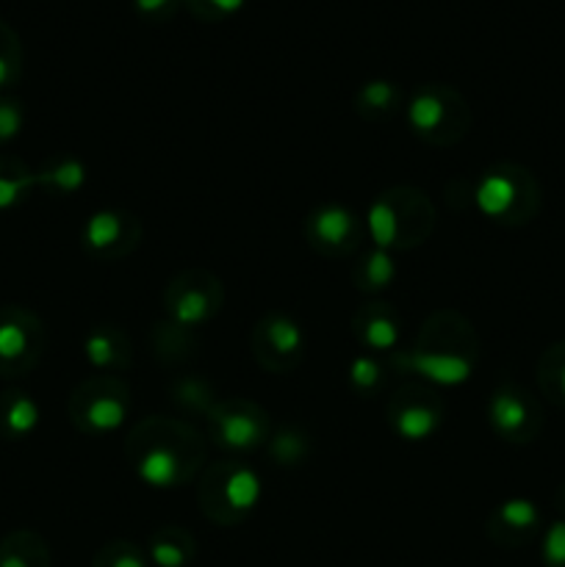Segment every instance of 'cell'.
<instances>
[{
  "label": "cell",
  "instance_id": "cell-2",
  "mask_svg": "<svg viewBox=\"0 0 565 567\" xmlns=\"http://www.w3.org/2000/svg\"><path fill=\"white\" fill-rule=\"evenodd\" d=\"M480 363V336L458 310H435L421 324L408 352H393L391 365L415 374L432 388H458L474 377Z\"/></svg>",
  "mask_w": 565,
  "mask_h": 567
},
{
  "label": "cell",
  "instance_id": "cell-3",
  "mask_svg": "<svg viewBox=\"0 0 565 567\" xmlns=\"http://www.w3.org/2000/svg\"><path fill=\"white\" fill-rule=\"evenodd\" d=\"M366 233L371 236V247L388 252H408L421 247L432 236L438 225L435 205L421 188L393 186L374 197L366 210Z\"/></svg>",
  "mask_w": 565,
  "mask_h": 567
},
{
  "label": "cell",
  "instance_id": "cell-16",
  "mask_svg": "<svg viewBox=\"0 0 565 567\" xmlns=\"http://www.w3.org/2000/svg\"><path fill=\"white\" fill-rule=\"evenodd\" d=\"M543 515L532 498L513 496L491 509L485 520L487 540L499 548H521L541 535Z\"/></svg>",
  "mask_w": 565,
  "mask_h": 567
},
{
  "label": "cell",
  "instance_id": "cell-32",
  "mask_svg": "<svg viewBox=\"0 0 565 567\" xmlns=\"http://www.w3.org/2000/svg\"><path fill=\"white\" fill-rule=\"evenodd\" d=\"M247 0H183V9L199 22H222L238 14Z\"/></svg>",
  "mask_w": 565,
  "mask_h": 567
},
{
  "label": "cell",
  "instance_id": "cell-7",
  "mask_svg": "<svg viewBox=\"0 0 565 567\" xmlns=\"http://www.w3.org/2000/svg\"><path fill=\"white\" fill-rule=\"evenodd\" d=\"M131 404V385L122 374H92L70 393L66 413L78 432L100 437L127 424Z\"/></svg>",
  "mask_w": 565,
  "mask_h": 567
},
{
  "label": "cell",
  "instance_id": "cell-27",
  "mask_svg": "<svg viewBox=\"0 0 565 567\" xmlns=\"http://www.w3.org/2000/svg\"><path fill=\"white\" fill-rule=\"evenodd\" d=\"M266 449H269V457L277 465H286V468L302 465L310 457L308 435L302 430H297V426H282V430L271 432Z\"/></svg>",
  "mask_w": 565,
  "mask_h": 567
},
{
  "label": "cell",
  "instance_id": "cell-11",
  "mask_svg": "<svg viewBox=\"0 0 565 567\" xmlns=\"http://www.w3.org/2000/svg\"><path fill=\"white\" fill-rule=\"evenodd\" d=\"M388 426L404 443H424L438 435L443 424L441 393L427 382H408L388 399Z\"/></svg>",
  "mask_w": 565,
  "mask_h": 567
},
{
  "label": "cell",
  "instance_id": "cell-31",
  "mask_svg": "<svg viewBox=\"0 0 565 567\" xmlns=\"http://www.w3.org/2000/svg\"><path fill=\"white\" fill-rule=\"evenodd\" d=\"M172 393H175V402L181 404L183 410H188V413L208 415L210 408L219 402V399L214 396V391L199 380H181L172 388Z\"/></svg>",
  "mask_w": 565,
  "mask_h": 567
},
{
  "label": "cell",
  "instance_id": "cell-4",
  "mask_svg": "<svg viewBox=\"0 0 565 567\" xmlns=\"http://www.w3.org/2000/svg\"><path fill=\"white\" fill-rule=\"evenodd\" d=\"M264 498V482L249 463L242 460H219L205 465L197 476V504L199 513L216 526L244 524L258 509Z\"/></svg>",
  "mask_w": 565,
  "mask_h": 567
},
{
  "label": "cell",
  "instance_id": "cell-14",
  "mask_svg": "<svg viewBox=\"0 0 565 567\" xmlns=\"http://www.w3.org/2000/svg\"><path fill=\"white\" fill-rule=\"evenodd\" d=\"M138 241H142V221L127 210L100 208L89 214L81 227L83 252L100 264L127 258L131 252H136Z\"/></svg>",
  "mask_w": 565,
  "mask_h": 567
},
{
  "label": "cell",
  "instance_id": "cell-15",
  "mask_svg": "<svg viewBox=\"0 0 565 567\" xmlns=\"http://www.w3.org/2000/svg\"><path fill=\"white\" fill-rule=\"evenodd\" d=\"M44 347V327L28 308H0V374L17 377L39 363Z\"/></svg>",
  "mask_w": 565,
  "mask_h": 567
},
{
  "label": "cell",
  "instance_id": "cell-22",
  "mask_svg": "<svg viewBox=\"0 0 565 567\" xmlns=\"http://www.w3.org/2000/svg\"><path fill=\"white\" fill-rule=\"evenodd\" d=\"M39 404L28 393L9 391L0 396V435L9 441H22L39 426Z\"/></svg>",
  "mask_w": 565,
  "mask_h": 567
},
{
  "label": "cell",
  "instance_id": "cell-34",
  "mask_svg": "<svg viewBox=\"0 0 565 567\" xmlns=\"http://www.w3.org/2000/svg\"><path fill=\"white\" fill-rule=\"evenodd\" d=\"M22 122H25L22 105L11 97H0V144H6V142H11V138L20 136Z\"/></svg>",
  "mask_w": 565,
  "mask_h": 567
},
{
  "label": "cell",
  "instance_id": "cell-1",
  "mask_svg": "<svg viewBox=\"0 0 565 567\" xmlns=\"http://www.w3.org/2000/svg\"><path fill=\"white\" fill-rule=\"evenodd\" d=\"M125 457L133 476L153 491H175L208 465V443L186 419L150 415L127 430Z\"/></svg>",
  "mask_w": 565,
  "mask_h": 567
},
{
  "label": "cell",
  "instance_id": "cell-21",
  "mask_svg": "<svg viewBox=\"0 0 565 567\" xmlns=\"http://www.w3.org/2000/svg\"><path fill=\"white\" fill-rule=\"evenodd\" d=\"M349 275H352V282L358 291L382 293L397 280V260H393V252H388V249L371 247L355 260Z\"/></svg>",
  "mask_w": 565,
  "mask_h": 567
},
{
  "label": "cell",
  "instance_id": "cell-17",
  "mask_svg": "<svg viewBox=\"0 0 565 567\" xmlns=\"http://www.w3.org/2000/svg\"><path fill=\"white\" fill-rule=\"evenodd\" d=\"M402 336L397 310L386 302L360 305L352 316V338L366 354H393Z\"/></svg>",
  "mask_w": 565,
  "mask_h": 567
},
{
  "label": "cell",
  "instance_id": "cell-35",
  "mask_svg": "<svg viewBox=\"0 0 565 567\" xmlns=\"http://www.w3.org/2000/svg\"><path fill=\"white\" fill-rule=\"evenodd\" d=\"M133 9L150 22H166L183 9V0H133Z\"/></svg>",
  "mask_w": 565,
  "mask_h": 567
},
{
  "label": "cell",
  "instance_id": "cell-28",
  "mask_svg": "<svg viewBox=\"0 0 565 567\" xmlns=\"http://www.w3.org/2000/svg\"><path fill=\"white\" fill-rule=\"evenodd\" d=\"M347 382L358 396H374L382 388V382H386V369H382V363L374 354L360 352L349 360Z\"/></svg>",
  "mask_w": 565,
  "mask_h": 567
},
{
  "label": "cell",
  "instance_id": "cell-24",
  "mask_svg": "<svg viewBox=\"0 0 565 567\" xmlns=\"http://www.w3.org/2000/svg\"><path fill=\"white\" fill-rule=\"evenodd\" d=\"M537 385L552 404L565 413V341L552 343L537 360Z\"/></svg>",
  "mask_w": 565,
  "mask_h": 567
},
{
  "label": "cell",
  "instance_id": "cell-33",
  "mask_svg": "<svg viewBox=\"0 0 565 567\" xmlns=\"http://www.w3.org/2000/svg\"><path fill=\"white\" fill-rule=\"evenodd\" d=\"M541 557L546 567H565V518L554 520L541 540Z\"/></svg>",
  "mask_w": 565,
  "mask_h": 567
},
{
  "label": "cell",
  "instance_id": "cell-6",
  "mask_svg": "<svg viewBox=\"0 0 565 567\" xmlns=\"http://www.w3.org/2000/svg\"><path fill=\"white\" fill-rule=\"evenodd\" d=\"M404 120L430 147H454L471 131V105L463 94L446 83H424L404 103Z\"/></svg>",
  "mask_w": 565,
  "mask_h": 567
},
{
  "label": "cell",
  "instance_id": "cell-25",
  "mask_svg": "<svg viewBox=\"0 0 565 567\" xmlns=\"http://www.w3.org/2000/svg\"><path fill=\"white\" fill-rule=\"evenodd\" d=\"M37 183L53 194H75L86 183V166L78 158H55L37 172Z\"/></svg>",
  "mask_w": 565,
  "mask_h": 567
},
{
  "label": "cell",
  "instance_id": "cell-18",
  "mask_svg": "<svg viewBox=\"0 0 565 567\" xmlns=\"http://www.w3.org/2000/svg\"><path fill=\"white\" fill-rule=\"evenodd\" d=\"M83 358L97 374H122L133 363V343L116 324H97L83 336Z\"/></svg>",
  "mask_w": 565,
  "mask_h": 567
},
{
  "label": "cell",
  "instance_id": "cell-13",
  "mask_svg": "<svg viewBox=\"0 0 565 567\" xmlns=\"http://www.w3.org/2000/svg\"><path fill=\"white\" fill-rule=\"evenodd\" d=\"M305 244L321 258H349L363 241L366 221L341 203H325L305 216Z\"/></svg>",
  "mask_w": 565,
  "mask_h": 567
},
{
  "label": "cell",
  "instance_id": "cell-5",
  "mask_svg": "<svg viewBox=\"0 0 565 567\" xmlns=\"http://www.w3.org/2000/svg\"><path fill=\"white\" fill-rule=\"evenodd\" d=\"M476 210L487 221L502 227H524L541 214V183L535 181L526 166L513 164V161H499L487 166L474 183Z\"/></svg>",
  "mask_w": 565,
  "mask_h": 567
},
{
  "label": "cell",
  "instance_id": "cell-19",
  "mask_svg": "<svg viewBox=\"0 0 565 567\" xmlns=\"http://www.w3.org/2000/svg\"><path fill=\"white\" fill-rule=\"evenodd\" d=\"M144 551L153 567H188L197 559V540L183 526H158L147 537Z\"/></svg>",
  "mask_w": 565,
  "mask_h": 567
},
{
  "label": "cell",
  "instance_id": "cell-23",
  "mask_svg": "<svg viewBox=\"0 0 565 567\" xmlns=\"http://www.w3.org/2000/svg\"><path fill=\"white\" fill-rule=\"evenodd\" d=\"M0 567H50V548L37 532H11L0 543Z\"/></svg>",
  "mask_w": 565,
  "mask_h": 567
},
{
  "label": "cell",
  "instance_id": "cell-10",
  "mask_svg": "<svg viewBox=\"0 0 565 567\" xmlns=\"http://www.w3.org/2000/svg\"><path fill=\"white\" fill-rule=\"evenodd\" d=\"M249 347H253L255 363L264 371L291 374L305 360L308 338H305L302 324L294 316L282 313V310H269L255 321Z\"/></svg>",
  "mask_w": 565,
  "mask_h": 567
},
{
  "label": "cell",
  "instance_id": "cell-29",
  "mask_svg": "<svg viewBox=\"0 0 565 567\" xmlns=\"http://www.w3.org/2000/svg\"><path fill=\"white\" fill-rule=\"evenodd\" d=\"M92 567H153L147 551L131 540H111L94 554Z\"/></svg>",
  "mask_w": 565,
  "mask_h": 567
},
{
  "label": "cell",
  "instance_id": "cell-26",
  "mask_svg": "<svg viewBox=\"0 0 565 567\" xmlns=\"http://www.w3.org/2000/svg\"><path fill=\"white\" fill-rule=\"evenodd\" d=\"M37 186V172L25 169V166L14 158H0V210L14 208V205L22 203V197Z\"/></svg>",
  "mask_w": 565,
  "mask_h": 567
},
{
  "label": "cell",
  "instance_id": "cell-8",
  "mask_svg": "<svg viewBox=\"0 0 565 567\" xmlns=\"http://www.w3.org/2000/svg\"><path fill=\"white\" fill-rule=\"evenodd\" d=\"M222 305H225V286L214 271L203 266L183 269L164 288L166 321L177 330H203L222 313Z\"/></svg>",
  "mask_w": 565,
  "mask_h": 567
},
{
  "label": "cell",
  "instance_id": "cell-20",
  "mask_svg": "<svg viewBox=\"0 0 565 567\" xmlns=\"http://www.w3.org/2000/svg\"><path fill=\"white\" fill-rule=\"evenodd\" d=\"M355 114L366 122H386L397 114L399 109H404L402 92L393 81L388 78H371L363 86L355 92L352 97Z\"/></svg>",
  "mask_w": 565,
  "mask_h": 567
},
{
  "label": "cell",
  "instance_id": "cell-9",
  "mask_svg": "<svg viewBox=\"0 0 565 567\" xmlns=\"http://www.w3.org/2000/svg\"><path fill=\"white\" fill-rule=\"evenodd\" d=\"M210 441L227 454L258 452L271 437V415L258 402L244 396L219 399L205 415Z\"/></svg>",
  "mask_w": 565,
  "mask_h": 567
},
{
  "label": "cell",
  "instance_id": "cell-30",
  "mask_svg": "<svg viewBox=\"0 0 565 567\" xmlns=\"http://www.w3.org/2000/svg\"><path fill=\"white\" fill-rule=\"evenodd\" d=\"M22 66V48L20 37L14 33V28L6 25L0 20V89L11 86V83L20 78Z\"/></svg>",
  "mask_w": 565,
  "mask_h": 567
},
{
  "label": "cell",
  "instance_id": "cell-12",
  "mask_svg": "<svg viewBox=\"0 0 565 567\" xmlns=\"http://www.w3.org/2000/svg\"><path fill=\"white\" fill-rule=\"evenodd\" d=\"M487 424L510 446H530L543 430V408L526 388L502 382L487 399Z\"/></svg>",
  "mask_w": 565,
  "mask_h": 567
}]
</instances>
